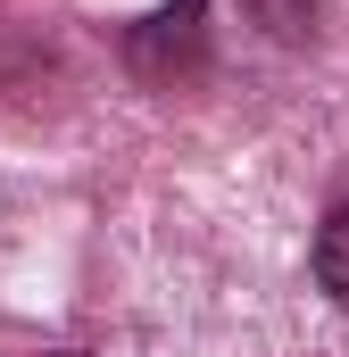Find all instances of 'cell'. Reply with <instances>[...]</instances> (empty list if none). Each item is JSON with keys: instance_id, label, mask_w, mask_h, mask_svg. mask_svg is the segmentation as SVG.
<instances>
[{"instance_id": "cell-2", "label": "cell", "mask_w": 349, "mask_h": 357, "mask_svg": "<svg viewBox=\"0 0 349 357\" xmlns=\"http://www.w3.org/2000/svg\"><path fill=\"white\" fill-rule=\"evenodd\" d=\"M250 17H258L266 33H283V42H299V33H316V0H242Z\"/></svg>"}, {"instance_id": "cell-1", "label": "cell", "mask_w": 349, "mask_h": 357, "mask_svg": "<svg viewBox=\"0 0 349 357\" xmlns=\"http://www.w3.org/2000/svg\"><path fill=\"white\" fill-rule=\"evenodd\" d=\"M316 282L333 291V307H349V199L316 225Z\"/></svg>"}, {"instance_id": "cell-3", "label": "cell", "mask_w": 349, "mask_h": 357, "mask_svg": "<svg viewBox=\"0 0 349 357\" xmlns=\"http://www.w3.org/2000/svg\"><path fill=\"white\" fill-rule=\"evenodd\" d=\"M50 357H84V349H50Z\"/></svg>"}]
</instances>
